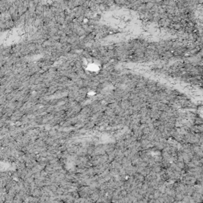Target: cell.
Returning <instances> with one entry per match:
<instances>
[{
  "instance_id": "1",
  "label": "cell",
  "mask_w": 203,
  "mask_h": 203,
  "mask_svg": "<svg viewBox=\"0 0 203 203\" xmlns=\"http://www.w3.org/2000/svg\"><path fill=\"white\" fill-rule=\"evenodd\" d=\"M30 195L34 197V198H40V196H41V190H40V188H36L35 190H31Z\"/></svg>"
},
{
  "instance_id": "2",
  "label": "cell",
  "mask_w": 203,
  "mask_h": 203,
  "mask_svg": "<svg viewBox=\"0 0 203 203\" xmlns=\"http://www.w3.org/2000/svg\"><path fill=\"white\" fill-rule=\"evenodd\" d=\"M99 190L98 191H95L94 193H92L91 195H90V200L91 202H93L94 203H96V202L99 200V198H100L99 196Z\"/></svg>"
},
{
  "instance_id": "3",
  "label": "cell",
  "mask_w": 203,
  "mask_h": 203,
  "mask_svg": "<svg viewBox=\"0 0 203 203\" xmlns=\"http://www.w3.org/2000/svg\"><path fill=\"white\" fill-rule=\"evenodd\" d=\"M88 199V198H87ZM87 198H82V197H79L78 198H75V200L74 202V203H85L87 202Z\"/></svg>"
},
{
  "instance_id": "4",
  "label": "cell",
  "mask_w": 203,
  "mask_h": 203,
  "mask_svg": "<svg viewBox=\"0 0 203 203\" xmlns=\"http://www.w3.org/2000/svg\"><path fill=\"white\" fill-rule=\"evenodd\" d=\"M4 203H14V200H6Z\"/></svg>"
}]
</instances>
